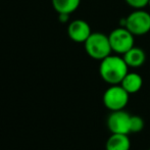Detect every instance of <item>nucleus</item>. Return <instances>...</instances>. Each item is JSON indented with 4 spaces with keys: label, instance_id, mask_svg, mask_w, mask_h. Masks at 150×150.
Masks as SVG:
<instances>
[{
    "label": "nucleus",
    "instance_id": "obj_1",
    "mask_svg": "<svg viewBox=\"0 0 150 150\" xmlns=\"http://www.w3.org/2000/svg\"><path fill=\"white\" fill-rule=\"evenodd\" d=\"M129 73V67L122 57L119 55H108L100 60L99 75L105 83L109 85L120 84Z\"/></svg>",
    "mask_w": 150,
    "mask_h": 150
},
{
    "label": "nucleus",
    "instance_id": "obj_2",
    "mask_svg": "<svg viewBox=\"0 0 150 150\" xmlns=\"http://www.w3.org/2000/svg\"><path fill=\"white\" fill-rule=\"evenodd\" d=\"M84 46L88 55L95 60L104 59L112 52L108 36L100 32H92Z\"/></svg>",
    "mask_w": 150,
    "mask_h": 150
},
{
    "label": "nucleus",
    "instance_id": "obj_3",
    "mask_svg": "<svg viewBox=\"0 0 150 150\" xmlns=\"http://www.w3.org/2000/svg\"><path fill=\"white\" fill-rule=\"evenodd\" d=\"M130 100V94L120 84L110 85L103 93L102 101L108 110L115 111L125 109Z\"/></svg>",
    "mask_w": 150,
    "mask_h": 150
},
{
    "label": "nucleus",
    "instance_id": "obj_4",
    "mask_svg": "<svg viewBox=\"0 0 150 150\" xmlns=\"http://www.w3.org/2000/svg\"><path fill=\"white\" fill-rule=\"evenodd\" d=\"M134 37L135 36L126 27H120L112 30L108 35L112 52L117 54H125L128 50L135 46Z\"/></svg>",
    "mask_w": 150,
    "mask_h": 150
},
{
    "label": "nucleus",
    "instance_id": "obj_5",
    "mask_svg": "<svg viewBox=\"0 0 150 150\" xmlns=\"http://www.w3.org/2000/svg\"><path fill=\"white\" fill-rule=\"evenodd\" d=\"M126 27L134 36H143L150 32V13L136 9L126 18Z\"/></svg>",
    "mask_w": 150,
    "mask_h": 150
},
{
    "label": "nucleus",
    "instance_id": "obj_6",
    "mask_svg": "<svg viewBox=\"0 0 150 150\" xmlns=\"http://www.w3.org/2000/svg\"><path fill=\"white\" fill-rule=\"evenodd\" d=\"M131 117L125 109L110 111L106 120L107 129L111 134H131Z\"/></svg>",
    "mask_w": 150,
    "mask_h": 150
},
{
    "label": "nucleus",
    "instance_id": "obj_7",
    "mask_svg": "<svg viewBox=\"0 0 150 150\" xmlns=\"http://www.w3.org/2000/svg\"><path fill=\"white\" fill-rule=\"evenodd\" d=\"M91 28L87 22L83 20H75L67 27V35L69 39L76 43H85L91 35Z\"/></svg>",
    "mask_w": 150,
    "mask_h": 150
},
{
    "label": "nucleus",
    "instance_id": "obj_8",
    "mask_svg": "<svg viewBox=\"0 0 150 150\" xmlns=\"http://www.w3.org/2000/svg\"><path fill=\"white\" fill-rule=\"evenodd\" d=\"M122 58L125 59L129 67L137 69L144 64L145 60H146V54L142 48L134 46L125 54H122Z\"/></svg>",
    "mask_w": 150,
    "mask_h": 150
},
{
    "label": "nucleus",
    "instance_id": "obj_9",
    "mask_svg": "<svg viewBox=\"0 0 150 150\" xmlns=\"http://www.w3.org/2000/svg\"><path fill=\"white\" fill-rule=\"evenodd\" d=\"M131 139L127 134H111L105 143V150H130Z\"/></svg>",
    "mask_w": 150,
    "mask_h": 150
},
{
    "label": "nucleus",
    "instance_id": "obj_10",
    "mask_svg": "<svg viewBox=\"0 0 150 150\" xmlns=\"http://www.w3.org/2000/svg\"><path fill=\"white\" fill-rule=\"evenodd\" d=\"M130 95L136 94L141 90L143 86V79L139 74L137 73H130L129 71L126 77L122 79L120 84Z\"/></svg>",
    "mask_w": 150,
    "mask_h": 150
},
{
    "label": "nucleus",
    "instance_id": "obj_11",
    "mask_svg": "<svg viewBox=\"0 0 150 150\" xmlns=\"http://www.w3.org/2000/svg\"><path fill=\"white\" fill-rule=\"evenodd\" d=\"M51 3L57 13L71 14L78 9L81 0H51Z\"/></svg>",
    "mask_w": 150,
    "mask_h": 150
},
{
    "label": "nucleus",
    "instance_id": "obj_12",
    "mask_svg": "<svg viewBox=\"0 0 150 150\" xmlns=\"http://www.w3.org/2000/svg\"><path fill=\"white\" fill-rule=\"evenodd\" d=\"M145 127L144 120L140 117V115H134L131 117V125H130V130L131 133L136 134V133H140L143 131Z\"/></svg>",
    "mask_w": 150,
    "mask_h": 150
},
{
    "label": "nucleus",
    "instance_id": "obj_13",
    "mask_svg": "<svg viewBox=\"0 0 150 150\" xmlns=\"http://www.w3.org/2000/svg\"><path fill=\"white\" fill-rule=\"evenodd\" d=\"M129 6L135 9H143L149 5V0H125Z\"/></svg>",
    "mask_w": 150,
    "mask_h": 150
},
{
    "label": "nucleus",
    "instance_id": "obj_14",
    "mask_svg": "<svg viewBox=\"0 0 150 150\" xmlns=\"http://www.w3.org/2000/svg\"><path fill=\"white\" fill-rule=\"evenodd\" d=\"M58 20L60 23H67L69 20V14L67 13H58Z\"/></svg>",
    "mask_w": 150,
    "mask_h": 150
},
{
    "label": "nucleus",
    "instance_id": "obj_15",
    "mask_svg": "<svg viewBox=\"0 0 150 150\" xmlns=\"http://www.w3.org/2000/svg\"><path fill=\"white\" fill-rule=\"evenodd\" d=\"M149 7H150V0H149Z\"/></svg>",
    "mask_w": 150,
    "mask_h": 150
},
{
    "label": "nucleus",
    "instance_id": "obj_16",
    "mask_svg": "<svg viewBox=\"0 0 150 150\" xmlns=\"http://www.w3.org/2000/svg\"><path fill=\"white\" fill-rule=\"evenodd\" d=\"M148 150H150V148H149V149H148Z\"/></svg>",
    "mask_w": 150,
    "mask_h": 150
}]
</instances>
